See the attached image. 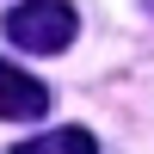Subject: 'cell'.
I'll return each mask as SVG.
<instances>
[{"label":"cell","mask_w":154,"mask_h":154,"mask_svg":"<svg viewBox=\"0 0 154 154\" xmlns=\"http://www.w3.org/2000/svg\"><path fill=\"white\" fill-rule=\"evenodd\" d=\"M12 154H99V142L86 130H43V136H31V142H19Z\"/></svg>","instance_id":"cell-3"},{"label":"cell","mask_w":154,"mask_h":154,"mask_svg":"<svg viewBox=\"0 0 154 154\" xmlns=\"http://www.w3.org/2000/svg\"><path fill=\"white\" fill-rule=\"evenodd\" d=\"M0 25H6V43L31 49V56H62L80 37V19H74L68 0H19Z\"/></svg>","instance_id":"cell-1"},{"label":"cell","mask_w":154,"mask_h":154,"mask_svg":"<svg viewBox=\"0 0 154 154\" xmlns=\"http://www.w3.org/2000/svg\"><path fill=\"white\" fill-rule=\"evenodd\" d=\"M43 111H49V86L12 62H0V123H25V117H43Z\"/></svg>","instance_id":"cell-2"}]
</instances>
